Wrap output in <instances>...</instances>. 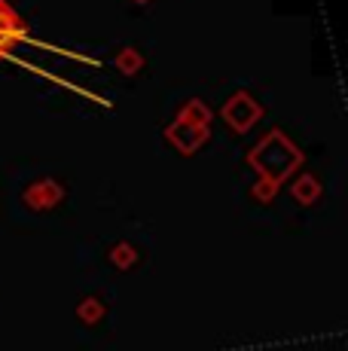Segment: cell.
<instances>
[{"label": "cell", "instance_id": "3957f363", "mask_svg": "<svg viewBox=\"0 0 348 351\" xmlns=\"http://www.w3.org/2000/svg\"><path fill=\"white\" fill-rule=\"evenodd\" d=\"M22 199H25V205L34 208V211H49V208H55L58 202L64 199V190L58 180L43 178V180H37V184H31Z\"/></svg>", "mask_w": 348, "mask_h": 351}, {"label": "cell", "instance_id": "52a82bcc", "mask_svg": "<svg viewBox=\"0 0 348 351\" xmlns=\"http://www.w3.org/2000/svg\"><path fill=\"white\" fill-rule=\"evenodd\" d=\"M77 318L83 324H98L104 318V302L98 300V296H89V300H83L77 306Z\"/></svg>", "mask_w": 348, "mask_h": 351}, {"label": "cell", "instance_id": "9c48e42d", "mask_svg": "<svg viewBox=\"0 0 348 351\" xmlns=\"http://www.w3.org/2000/svg\"><path fill=\"white\" fill-rule=\"evenodd\" d=\"M110 260L116 269H132L138 263V251L129 245V241H119V245L110 251Z\"/></svg>", "mask_w": 348, "mask_h": 351}, {"label": "cell", "instance_id": "6da1fadb", "mask_svg": "<svg viewBox=\"0 0 348 351\" xmlns=\"http://www.w3.org/2000/svg\"><path fill=\"white\" fill-rule=\"evenodd\" d=\"M220 117H223L226 123L236 128L238 134H245V132H251L253 123H260V117H263V107H260L257 101L247 95V92H236V95H232L223 104Z\"/></svg>", "mask_w": 348, "mask_h": 351}, {"label": "cell", "instance_id": "30bf717a", "mask_svg": "<svg viewBox=\"0 0 348 351\" xmlns=\"http://www.w3.org/2000/svg\"><path fill=\"white\" fill-rule=\"evenodd\" d=\"M135 3H150V0H135Z\"/></svg>", "mask_w": 348, "mask_h": 351}, {"label": "cell", "instance_id": "5b68a950", "mask_svg": "<svg viewBox=\"0 0 348 351\" xmlns=\"http://www.w3.org/2000/svg\"><path fill=\"white\" fill-rule=\"evenodd\" d=\"M177 119H180V123H186V125L208 128V123H211V110H208V104H205V101H199V98H190V101H186L184 107H180Z\"/></svg>", "mask_w": 348, "mask_h": 351}, {"label": "cell", "instance_id": "8992f818", "mask_svg": "<svg viewBox=\"0 0 348 351\" xmlns=\"http://www.w3.org/2000/svg\"><path fill=\"white\" fill-rule=\"evenodd\" d=\"M290 193L299 205H312V202H318V195H321V184H318V178H312V174H299V178L293 180Z\"/></svg>", "mask_w": 348, "mask_h": 351}, {"label": "cell", "instance_id": "ba28073f", "mask_svg": "<svg viewBox=\"0 0 348 351\" xmlns=\"http://www.w3.org/2000/svg\"><path fill=\"white\" fill-rule=\"evenodd\" d=\"M113 64H116L123 73H138L140 67H144V56H140L138 49H123V52H116Z\"/></svg>", "mask_w": 348, "mask_h": 351}, {"label": "cell", "instance_id": "277c9868", "mask_svg": "<svg viewBox=\"0 0 348 351\" xmlns=\"http://www.w3.org/2000/svg\"><path fill=\"white\" fill-rule=\"evenodd\" d=\"M165 134H169V144L177 147L180 153H196L199 147L208 141V128L186 125V123H180V119H174V123L165 128Z\"/></svg>", "mask_w": 348, "mask_h": 351}, {"label": "cell", "instance_id": "7a4b0ae2", "mask_svg": "<svg viewBox=\"0 0 348 351\" xmlns=\"http://www.w3.org/2000/svg\"><path fill=\"white\" fill-rule=\"evenodd\" d=\"M16 43H28V28L22 16L6 0H0V56H6Z\"/></svg>", "mask_w": 348, "mask_h": 351}]
</instances>
